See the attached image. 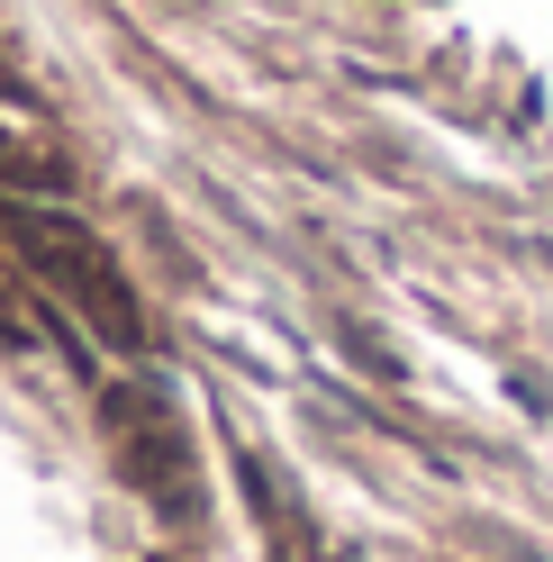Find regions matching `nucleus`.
<instances>
[{
    "label": "nucleus",
    "mask_w": 553,
    "mask_h": 562,
    "mask_svg": "<svg viewBox=\"0 0 553 562\" xmlns=\"http://www.w3.org/2000/svg\"><path fill=\"white\" fill-rule=\"evenodd\" d=\"M0 236H10V255L46 281V291L74 308V318L110 345L119 363H136L146 355V308H136V291H127V272H119V255L100 245V227L91 218H74L64 200H37V191H10L0 200Z\"/></svg>",
    "instance_id": "nucleus-1"
}]
</instances>
